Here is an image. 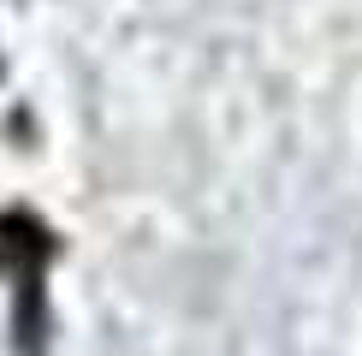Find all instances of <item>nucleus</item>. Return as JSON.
Segmentation results:
<instances>
[{"label": "nucleus", "instance_id": "f257e3e1", "mask_svg": "<svg viewBox=\"0 0 362 356\" xmlns=\"http://www.w3.org/2000/svg\"><path fill=\"white\" fill-rule=\"evenodd\" d=\"M59 232L30 208L0 214V273L12 279V350L18 356H48L54 338V309H48V267L59 261Z\"/></svg>", "mask_w": 362, "mask_h": 356}]
</instances>
